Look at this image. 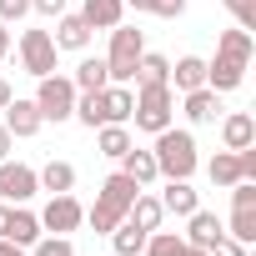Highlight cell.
I'll use <instances>...</instances> for the list:
<instances>
[{
    "instance_id": "1",
    "label": "cell",
    "mask_w": 256,
    "mask_h": 256,
    "mask_svg": "<svg viewBox=\"0 0 256 256\" xmlns=\"http://www.w3.org/2000/svg\"><path fill=\"white\" fill-rule=\"evenodd\" d=\"M151 156H156L161 181H191L196 166H201V156H196V136L186 131V126H166V131H156Z\"/></svg>"
},
{
    "instance_id": "2",
    "label": "cell",
    "mask_w": 256,
    "mask_h": 256,
    "mask_svg": "<svg viewBox=\"0 0 256 256\" xmlns=\"http://www.w3.org/2000/svg\"><path fill=\"white\" fill-rule=\"evenodd\" d=\"M131 120H136V131H146V136L176 126V90H171V86H136V110H131Z\"/></svg>"
},
{
    "instance_id": "3",
    "label": "cell",
    "mask_w": 256,
    "mask_h": 256,
    "mask_svg": "<svg viewBox=\"0 0 256 256\" xmlns=\"http://www.w3.org/2000/svg\"><path fill=\"white\" fill-rule=\"evenodd\" d=\"M141 50H146V30H136V26H116L110 30V50H106V70H110V80L116 86H131L136 80V60H141Z\"/></svg>"
},
{
    "instance_id": "4",
    "label": "cell",
    "mask_w": 256,
    "mask_h": 256,
    "mask_svg": "<svg viewBox=\"0 0 256 256\" xmlns=\"http://www.w3.org/2000/svg\"><path fill=\"white\" fill-rule=\"evenodd\" d=\"M36 106H40V120H70V110H76V86H70V76H40L36 80V96H30Z\"/></svg>"
},
{
    "instance_id": "5",
    "label": "cell",
    "mask_w": 256,
    "mask_h": 256,
    "mask_svg": "<svg viewBox=\"0 0 256 256\" xmlns=\"http://www.w3.org/2000/svg\"><path fill=\"white\" fill-rule=\"evenodd\" d=\"M16 56H20V70L26 76H56V40H50V30H20V40H16Z\"/></svg>"
},
{
    "instance_id": "6",
    "label": "cell",
    "mask_w": 256,
    "mask_h": 256,
    "mask_svg": "<svg viewBox=\"0 0 256 256\" xmlns=\"http://www.w3.org/2000/svg\"><path fill=\"white\" fill-rule=\"evenodd\" d=\"M36 216H40V231H46V236H70V231H80V226H86V206H80L70 191L50 196Z\"/></svg>"
},
{
    "instance_id": "7",
    "label": "cell",
    "mask_w": 256,
    "mask_h": 256,
    "mask_svg": "<svg viewBox=\"0 0 256 256\" xmlns=\"http://www.w3.org/2000/svg\"><path fill=\"white\" fill-rule=\"evenodd\" d=\"M36 191H40V181H36V166H26V161H0V201H10V206H26V201H36Z\"/></svg>"
},
{
    "instance_id": "8",
    "label": "cell",
    "mask_w": 256,
    "mask_h": 256,
    "mask_svg": "<svg viewBox=\"0 0 256 256\" xmlns=\"http://www.w3.org/2000/svg\"><path fill=\"white\" fill-rule=\"evenodd\" d=\"M0 120H6V131L16 136V141H30V136H40V106L36 100H26V96H10V106L0 110Z\"/></svg>"
},
{
    "instance_id": "9",
    "label": "cell",
    "mask_w": 256,
    "mask_h": 256,
    "mask_svg": "<svg viewBox=\"0 0 256 256\" xmlns=\"http://www.w3.org/2000/svg\"><path fill=\"white\" fill-rule=\"evenodd\" d=\"M90 26L80 20V16H70V10H60L56 16V30H50V40H56V50H76V56H86V46H90Z\"/></svg>"
},
{
    "instance_id": "10",
    "label": "cell",
    "mask_w": 256,
    "mask_h": 256,
    "mask_svg": "<svg viewBox=\"0 0 256 256\" xmlns=\"http://www.w3.org/2000/svg\"><path fill=\"white\" fill-rule=\"evenodd\" d=\"M181 116H186L191 126H211V120L221 116V96H216L211 86H196V90L181 96Z\"/></svg>"
},
{
    "instance_id": "11",
    "label": "cell",
    "mask_w": 256,
    "mask_h": 256,
    "mask_svg": "<svg viewBox=\"0 0 256 256\" xmlns=\"http://www.w3.org/2000/svg\"><path fill=\"white\" fill-rule=\"evenodd\" d=\"M251 141H256L251 110H226V116H221V151H241V146H251Z\"/></svg>"
},
{
    "instance_id": "12",
    "label": "cell",
    "mask_w": 256,
    "mask_h": 256,
    "mask_svg": "<svg viewBox=\"0 0 256 256\" xmlns=\"http://www.w3.org/2000/svg\"><path fill=\"white\" fill-rule=\"evenodd\" d=\"M241 80H246V66H241V60H231V56H211V60H206V86H211L216 96L236 90Z\"/></svg>"
},
{
    "instance_id": "13",
    "label": "cell",
    "mask_w": 256,
    "mask_h": 256,
    "mask_svg": "<svg viewBox=\"0 0 256 256\" xmlns=\"http://www.w3.org/2000/svg\"><path fill=\"white\" fill-rule=\"evenodd\" d=\"M161 206H166V216L186 221V216L201 206V191H196L191 181H166V186H161Z\"/></svg>"
},
{
    "instance_id": "14",
    "label": "cell",
    "mask_w": 256,
    "mask_h": 256,
    "mask_svg": "<svg viewBox=\"0 0 256 256\" xmlns=\"http://www.w3.org/2000/svg\"><path fill=\"white\" fill-rule=\"evenodd\" d=\"M46 231H40V216L30 211V206H10V221H6V241H16V246H36Z\"/></svg>"
},
{
    "instance_id": "15",
    "label": "cell",
    "mask_w": 256,
    "mask_h": 256,
    "mask_svg": "<svg viewBox=\"0 0 256 256\" xmlns=\"http://www.w3.org/2000/svg\"><path fill=\"white\" fill-rule=\"evenodd\" d=\"M100 100H106V126H131V110H136V90L131 86H106L100 90Z\"/></svg>"
},
{
    "instance_id": "16",
    "label": "cell",
    "mask_w": 256,
    "mask_h": 256,
    "mask_svg": "<svg viewBox=\"0 0 256 256\" xmlns=\"http://www.w3.org/2000/svg\"><path fill=\"white\" fill-rule=\"evenodd\" d=\"M80 20H86L90 30H116V26L126 20V0H86V6H80Z\"/></svg>"
},
{
    "instance_id": "17",
    "label": "cell",
    "mask_w": 256,
    "mask_h": 256,
    "mask_svg": "<svg viewBox=\"0 0 256 256\" xmlns=\"http://www.w3.org/2000/svg\"><path fill=\"white\" fill-rule=\"evenodd\" d=\"M221 231H226V226L216 221V211H206V206H196V211L186 216V236H181V241H186V246H211V241H216Z\"/></svg>"
},
{
    "instance_id": "18",
    "label": "cell",
    "mask_w": 256,
    "mask_h": 256,
    "mask_svg": "<svg viewBox=\"0 0 256 256\" xmlns=\"http://www.w3.org/2000/svg\"><path fill=\"white\" fill-rule=\"evenodd\" d=\"M136 191H146V186H136V181L126 176V171H110V176L100 181V191H96V196H100V201H110L116 211H131V201H136Z\"/></svg>"
},
{
    "instance_id": "19",
    "label": "cell",
    "mask_w": 256,
    "mask_h": 256,
    "mask_svg": "<svg viewBox=\"0 0 256 256\" xmlns=\"http://www.w3.org/2000/svg\"><path fill=\"white\" fill-rule=\"evenodd\" d=\"M136 146V136H131V126H96V151L106 156V161H120L126 151Z\"/></svg>"
},
{
    "instance_id": "20",
    "label": "cell",
    "mask_w": 256,
    "mask_h": 256,
    "mask_svg": "<svg viewBox=\"0 0 256 256\" xmlns=\"http://www.w3.org/2000/svg\"><path fill=\"white\" fill-rule=\"evenodd\" d=\"M216 56H231V60L251 66V56H256V36H251V30H241V26H231V30H221V36H216Z\"/></svg>"
},
{
    "instance_id": "21",
    "label": "cell",
    "mask_w": 256,
    "mask_h": 256,
    "mask_svg": "<svg viewBox=\"0 0 256 256\" xmlns=\"http://www.w3.org/2000/svg\"><path fill=\"white\" fill-rule=\"evenodd\" d=\"M70 86H76V90H106V86H110L106 56H80V66L70 70Z\"/></svg>"
},
{
    "instance_id": "22",
    "label": "cell",
    "mask_w": 256,
    "mask_h": 256,
    "mask_svg": "<svg viewBox=\"0 0 256 256\" xmlns=\"http://www.w3.org/2000/svg\"><path fill=\"white\" fill-rule=\"evenodd\" d=\"M120 171L131 176L136 186H156V181H161V171H156V156H151V151H141V146H131V151L120 156Z\"/></svg>"
},
{
    "instance_id": "23",
    "label": "cell",
    "mask_w": 256,
    "mask_h": 256,
    "mask_svg": "<svg viewBox=\"0 0 256 256\" xmlns=\"http://www.w3.org/2000/svg\"><path fill=\"white\" fill-rule=\"evenodd\" d=\"M126 221H136L141 231H156V226L166 221V206H161V196H151V191H136V201H131V211H126Z\"/></svg>"
},
{
    "instance_id": "24",
    "label": "cell",
    "mask_w": 256,
    "mask_h": 256,
    "mask_svg": "<svg viewBox=\"0 0 256 256\" xmlns=\"http://www.w3.org/2000/svg\"><path fill=\"white\" fill-rule=\"evenodd\" d=\"M166 86L181 90V96L196 90V86H206V60H201V56H181V60L171 66V80H166Z\"/></svg>"
},
{
    "instance_id": "25",
    "label": "cell",
    "mask_w": 256,
    "mask_h": 256,
    "mask_svg": "<svg viewBox=\"0 0 256 256\" xmlns=\"http://www.w3.org/2000/svg\"><path fill=\"white\" fill-rule=\"evenodd\" d=\"M36 181H40V191H50V196L76 191V166H70V161H46V166L36 171Z\"/></svg>"
},
{
    "instance_id": "26",
    "label": "cell",
    "mask_w": 256,
    "mask_h": 256,
    "mask_svg": "<svg viewBox=\"0 0 256 256\" xmlns=\"http://www.w3.org/2000/svg\"><path fill=\"white\" fill-rule=\"evenodd\" d=\"M166 80H171V60L156 56V50H141V60H136V86H166Z\"/></svg>"
},
{
    "instance_id": "27",
    "label": "cell",
    "mask_w": 256,
    "mask_h": 256,
    "mask_svg": "<svg viewBox=\"0 0 256 256\" xmlns=\"http://www.w3.org/2000/svg\"><path fill=\"white\" fill-rule=\"evenodd\" d=\"M146 236H151V231H141L136 221H120V226L110 231V246H116V256H141V251H146Z\"/></svg>"
},
{
    "instance_id": "28",
    "label": "cell",
    "mask_w": 256,
    "mask_h": 256,
    "mask_svg": "<svg viewBox=\"0 0 256 256\" xmlns=\"http://www.w3.org/2000/svg\"><path fill=\"white\" fill-rule=\"evenodd\" d=\"M206 176H211V186H236V181H241V161H236V151H216V156L206 161Z\"/></svg>"
},
{
    "instance_id": "29",
    "label": "cell",
    "mask_w": 256,
    "mask_h": 256,
    "mask_svg": "<svg viewBox=\"0 0 256 256\" xmlns=\"http://www.w3.org/2000/svg\"><path fill=\"white\" fill-rule=\"evenodd\" d=\"M120 221H126V211H116V206H110V201H100V196H96V206H86V226H90V231H100V236H110Z\"/></svg>"
},
{
    "instance_id": "30",
    "label": "cell",
    "mask_w": 256,
    "mask_h": 256,
    "mask_svg": "<svg viewBox=\"0 0 256 256\" xmlns=\"http://www.w3.org/2000/svg\"><path fill=\"white\" fill-rule=\"evenodd\" d=\"M226 226V236H236L241 246H251L256 241V206H231V221H221Z\"/></svg>"
},
{
    "instance_id": "31",
    "label": "cell",
    "mask_w": 256,
    "mask_h": 256,
    "mask_svg": "<svg viewBox=\"0 0 256 256\" xmlns=\"http://www.w3.org/2000/svg\"><path fill=\"white\" fill-rule=\"evenodd\" d=\"M126 10L161 16V20H181V16H186V0H126Z\"/></svg>"
},
{
    "instance_id": "32",
    "label": "cell",
    "mask_w": 256,
    "mask_h": 256,
    "mask_svg": "<svg viewBox=\"0 0 256 256\" xmlns=\"http://www.w3.org/2000/svg\"><path fill=\"white\" fill-rule=\"evenodd\" d=\"M181 246H186V241H181L176 231H161V226H156V231L146 236V251H141V256H181Z\"/></svg>"
},
{
    "instance_id": "33",
    "label": "cell",
    "mask_w": 256,
    "mask_h": 256,
    "mask_svg": "<svg viewBox=\"0 0 256 256\" xmlns=\"http://www.w3.org/2000/svg\"><path fill=\"white\" fill-rule=\"evenodd\" d=\"M221 6H226V16H231L241 30L256 36V0H221Z\"/></svg>"
},
{
    "instance_id": "34",
    "label": "cell",
    "mask_w": 256,
    "mask_h": 256,
    "mask_svg": "<svg viewBox=\"0 0 256 256\" xmlns=\"http://www.w3.org/2000/svg\"><path fill=\"white\" fill-rule=\"evenodd\" d=\"M30 256H76V246H70V236H40L30 246Z\"/></svg>"
},
{
    "instance_id": "35",
    "label": "cell",
    "mask_w": 256,
    "mask_h": 256,
    "mask_svg": "<svg viewBox=\"0 0 256 256\" xmlns=\"http://www.w3.org/2000/svg\"><path fill=\"white\" fill-rule=\"evenodd\" d=\"M30 16V0H0V26H20Z\"/></svg>"
},
{
    "instance_id": "36",
    "label": "cell",
    "mask_w": 256,
    "mask_h": 256,
    "mask_svg": "<svg viewBox=\"0 0 256 256\" xmlns=\"http://www.w3.org/2000/svg\"><path fill=\"white\" fill-rule=\"evenodd\" d=\"M206 251H211V256H246V251H251V246H241V241H236V236H226V231H221V236H216V241H211V246H206Z\"/></svg>"
},
{
    "instance_id": "37",
    "label": "cell",
    "mask_w": 256,
    "mask_h": 256,
    "mask_svg": "<svg viewBox=\"0 0 256 256\" xmlns=\"http://www.w3.org/2000/svg\"><path fill=\"white\" fill-rule=\"evenodd\" d=\"M226 191H231V206H256V181H236Z\"/></svg>"
},
{
    "instance_id": "38",
    "label": "cell",
    "mask_w": 256,
    "mask_h": 256,
    "mask_svg": "<svg viewBox=\"0 0 256 256\" xmlns=\"http://www.w3.org/2000/svg\"><path fill=\"white\" fill-rule=\"evenodd\" d=\"M30 10H36V16H46V20H56V16L66 10V0H30Z\"/></svg>"
},
{
    "instance_id": "39",
    "label": "cell",
    "mask_w": 256,
    "mask_h": 256,
    "mask_svg": "<svg viewBox=\"0 0 256 256\" xmlns=\"http://www.w3.org/2000/svg\"><path fill=\"white\" fill-rule=\"evenodd\" d=\"M0 256H30V246H16V241L0 236Z\"/></svg>"
},
{
    "instance_id": "40",
    "label": "cell",
    "mask_w": 256,
    "mask_h": 256,
    "mask_svg": "<svg viewBox=\"0 0 256 256\" xmlns=\"http://www.w3.org/2000/svg\"><path fill=\"white\" fill-rule=\"evenodd\" d=\"M10 146H16V136L6 131V120H0V161H6V156H10Z\"/></svg>"
},
{
    "instance_id": "41",
    "label": "cell",
    "mask_w": 256,
    "mask_h": 256,
    "mask_svg": "<svg viewBox=\"0 0 256 256\" xmlns=\"http://www.w3.org/2000/svg\"><path fill=\"white\" fill-rule=\"evenodd\" d=\"M10 96H16V86H10L6 76H0V110H6V106H10Z\"/></svg>"
},
{
    "instance_id": "42",
    "label": "cell",
    "mask_w": 256,
    "mask_h": 256,
    "mask_svg": "<svg viewBox=\"0 0 256 256\" xmlns=\"http://www.w3.org/2000/svg\"><path fill=\"white\" fill-rule=\"evenodd\" d=\"M10 56V26H0V60Z\"/></svg>"
},
{
    "instance_id": "43",
    "label": "cell",
    "mask_w": 256,
    "mask_h": 256,
    "mask_svg": "<svg viewBox=\"0 0 256 256\" xmlns=\"http://www.w3.org/2000/svg\"><path fill=\"white\" fill-rule=\"evenodd\" d=\"M6 221H10V201H0V236H6Z\"/></svg>"
},
{
    "instance_id": "44",
    "label": "cell",
    "mask_w": 256,
    "mask_h": 256,
    "mask_svg": "<svg viewBox=\"0 0 256 256\" xmlns=\"http://www.w3.org/2000/svg\"><path fill=\"white\" fill-rule=\"evenodd\" d=\"M181 256H211L206 246H181Z\"/></svg>"
}]
</instances>
